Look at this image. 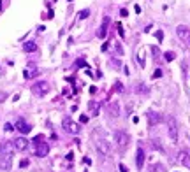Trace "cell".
<instances>
[{
    "label": "cell",
    "instance_id": "1",
    "mask_svg": "<svg viewBox=\"0 0 190 172\" xmlns=\"http://www.w3.org/2000/svg\"><path fill=\"white\" fill-rule=\"evenodd\" d=\"M167 134H169L173 142H178V121L173 116L167 118Z\"/></svg>",
    "mask_w": 190,
    "mask_h": 172
},
{
    "label": "cell",
    "instance_id": "2",
    "mask_svg": "<svg viewBox=\"0 0 190 172\" xmlns=\"http://www.w3.org/2000/svg\"><path fill=\"white\" fill-rule=\"evenodd\" d=\"M62 127H63V130H65V132H69V134H72V135L79 134V130H81L79 123L72 121L70 118H63V121H62Z\"/></svg>",
    "mask_w": 190,
    "mask_h": 172
},
{
    "label": "cell",
    "instance_id": "3",
    "mask_svg": "<svg viewBox=\"0 0 190 172\" xmlns=\"http://www.w3.org/2000/svg\"><path fill=\"white\" fill-rule=\"evenodd\" d=\"M176 35H178V39H180L183 44L190 46V28L187 26V25H178V28H176Z\"/></svg>",
    "mask_w": 190,
    "mask_h": 172
},
{
    "label": "cell",
    "instance_id": "4",
    "mask_svg": "<svg viewBox=\"0 0 190 172\" xmlns=\"http://www.w3.org/2000/svg\"><path fill=\"white\" fill-rule=\"evenodd\" d=\"M32 91H33V95H37V97H44V95L49 91V84H48L46 81H39V83H35V84L32 86Z\"/></svg>",
    "mask_w": 190,
    "mask_h": 172
},
{
    "label": "cell",
    "instance_id": "5",
    "mask_svg": "<svg viewBox=\"0 0 190 172\" xmlns=\"http://www.w3.org/2000/svg\"><path fill=\"white\" fill-rule=\"evenodd\" d=\"M95 146H97V151H99L100 155H104V156H107V155H111V153H113L111 144H109L107 141H104V139H99Z\"/></svg>",
    "mask_w": 190,
    "mask_h": 172
},
{
    "label": "cell",
    "instance_id": "6",
    "mask_svg": "<svg viewBox=\"0 0 190 172\" xmlns=\"http://www.w3.org/2000/svg\"><path fill=\"white\" fill-rule=\"evenodd\" d=\"M129 141H130V137H129L125 132H122V130L115 132V142H116L120 148H125V146L129 144Z\"/></svg>",
    "mask_w": 190,
    "mask_h": 172
},
{
    "label": "cell",
    "instance_id": "7",
    "mask_svg": "<svg viewBox=\"0 0 190 172\" xmlns=\"http://www.w3.org/2000/svg\"><path fill=\"white\" fill-rule=\"evenodd\" d=\"M12 167V155L11 153H2L0 156V169L2 171H11Z\"/></svg>",
    "mask_w": 190,
    "mask_h": 172
},
{
    "label": "cell",
    "instance_id": "8",
    "mask_svg": "<svg viewBox=\"0 0 190 172\" xmlns=\"http://www.w3.org/2000/svg\"><path fill=\"white\" fill-rule=\"evenodd\" d=\"M48 153H49L48 142H37V144H35V156L44 158V156H48Z\"/></svg>",
    "mask_w": 190,
    "mask_h": 172
},
{
    "label": "cell",
    "instance_id": "9",
    "mask_svg": "<svg viewBox=\"0 0 190 172\" xmlns=\"http://www.w3.org/2000/svg\"><path fill=\"white\" fill-rule=\"evenodd\" d=\"M107 113L113 116V118H118L120 116V102L118 100H111L107 104Z\"/></svg>",
    "mask_w": 190,
    "mask_h": 172
},
{
    "label": "cell",
    "instance_id": "10",
    "mask_svg": "<svg viewBox=\"0 0 190 172\" xmlns=\"http://www.w3.org/2000/svg\"><path fill=\"white\" fill-rule=\"evenodd\" d=\"M178 160H180V164H181L183 167L190 169V151H187V149L180 151V155H178Z\"/></svg>",
    "mask_w": 190,
    "mask_h": 172
},
{
    "label": "cell",
    "instance_id": "11",
    "mask_svg": "<svg viewBox=\"0 0 190 172\" xmlns=\"http://www.w3.org/2000/svg\"><path fill=\"white\" fill-rule=\"evenodd\" d=\"M162 120H164V116H162V114H159V113H148V125H150V127L159 125Z\"/></svg>",
    "mask_w": 190,
    "mask_h": 172
},
{
    "label": "cell",
    "instance_id": "12",
    "mask_svg": "<svg viewBox=\"0 0 190 172\" xmlns=\"http://www.w3.org/2000/svg\"><path fill=\"white\" fill-rule=\"evenodd\" d=\"M12 146H14V149H18V151H25V149L28 148V141H26L25 137H18L16 141H12Z\"/></svg>",
    "mask_w": 190,
    "mask_h": 172
},
{
    "label": "cell",
    "instance_id": "13",
    "mask_svg": "<svg viewBox=\"0 0 190 172\" xmlns=\"http://www.w3.org/2000/svg\"><path fill=\"white\" fill-rule=\"evenodd\" d=\"M16 128H18V130L21 132V134H28V132L32 130V127H30V125H28V123H26L25 120H21V118H19L18 121H16Z\"/></svg>",
    "mask_w": 190,
    "mask_h": 172
},
{
    "label": "cell",
    "instance_id": "14",
    "mask_svg": "<svg viewBox=\"0 0 190 172\" xmlns=\"http://www.w3.org/2000/svg\"><path fill=\"white\" fill-rule=\"evenodd\" d=\"M136 164H137V169H139V171H141L143 165H144V151H143L141 146L137 148V153H136Z\"/></svg>",
    "mask_w": 190,
    "mask_h": 172
},
{
    "label": "cell",
    "instance_id": "15",
    "mask_svg": "<svg viewBox=\"0 0 190 172\" xmlns=\"http://www.w3.org/2000/svg\"><path fill=\"white\" fill-rule=\"evenodd\" d=\"M107 25H109V18H104V21H102V26H100V28H99V32H97V37H99V39H104V37H106Z\"/></svg>",
    "mask_w": 190,
    "mask_h": 172
},
{
    "label": "cell",
    "instance_id": "16",
    "mask_svg": "<svg viewBox=\"0 0 190 172\" xmlns=\"http://www.w3.org/2000/svg\"><path fill=\"white\" fill-rule=\"evenodd\" d=\"M152 53H153V60H155L157 63H160V62L164 60V55L159 51V47H157V46H152Z\"/></svg>",
    "mask_w": 190,
    "mask_h": 172
},
{
    "label": "cell",
    "instance_id": "17",
    "mask_svg": "<svg viewBox=\"0 0 190 172\" xmlns=\"http://www.w3.org/2000/svg\"><path fill=\"white\" fill-rule=\"evenodd\" d=\"M35 49H37V44H35L33 40H28V42L23 44V51H25V53H32V51H35Z\"/></svg>",
    "mask_w": 190,
    "mask_h": 172
},
{
    "label": "cell",
    "instance_id": "18",
    "mask_svg": "<svg viewBox=\"0 0 190 172\" xmlns=\"http://www.w3.org/2000/svg\"><path fill=\"white\" fill-rule=\"evenodd\" d=\"M2 153H11V142H0V155Z\"/></svg>",
    "mask_w": 190,
    "mask_h": 172
},
{
    "label": "cell",
    "instance_id": "19",
    "mask_svg": "<svg viewBox=\"0 0 190 172\" xmlns=\"http://www.w3.org/2000/svg\"><path fill=\"white\" fill-rule=\"evenodd\" d=\"M88 107H90V111L93 113V116H97V114H99V102H90V104H88Z\"/></svg>",
    "mask_w": 190,
    "mask_h": 172
},
{
    "label": "cell",
    "instance_id": "20",
    "mask_svg": "<svg viewBox=\"0 0 190 172\" xmlns=\"http://www.w3.org/2000/svg\"><path fill=\"white\" fill-rule=\"evenodd\" d=\"M150 144H152V148H153V149H157V151H164V148L160 146V141L153 139V141H150Z\"/></svg>",
    "mask_w": 190,
    "mask_h": 172
},
{
    "label": "cell",
    "instance_id": "21",
    "mask_svg": "<svg viewBox=\"0 0 190 172\" xmlns=\"http://www.w3.org/2000/svg\"><path fill=\"white\" fill-rule=\"evenodd\" d=\"M78 16H79V19H86V18L90 16V11H88V9H83V11H79Z\"/></svg>",
    "mask_w": 190,
    "mask_h": 172
},
{
    "label": "cell",
    "instance_id": "22",
    "mask_svg": "<svg viewBox=\"0 0 190 172\" xmlns=\"http://www.w3.org/2000/svg\"><path fill=\"white\" fill-rule=\"evenodd\" d=\"M164 58H166L167 62H173V60L176 58V55H174L173 51H167V53H164Z\"/></svg>",
    "mask_w": 190,
    "mask_h": 172
},
{
    "label": "cell",
    "instance_id": "23",
    "mask_svg": "<svg viewBox=\"0 0 190 172\" xmlns=\"http://www.w3.org/2000/svg\"><path fill=\"white\" fill-rule=\"evenodd\" d=\"M162 76H164V72H162V69H157V70L153 72V76H152V77H153V79H159V77H162Z\"/></svg>",
    "mask_w": 190,
    "mask_h": 172
},
{
    "label": "cell",
    "instance_id": "24",
    "mask_svg": "<svg viewBox=\"0 0 190 172\" xmlns=\"http://www.w3.org/2000/svg\"><path fill=\"white\" fill-rule=\"evenodd\" d=\"M4 130H5V132H12V130H14V127H12L11 123H5V125H4Z\"/></svg>",
    "mask_w": 190,
    "mask_h": 172
},
{
    "label": "cell",
    "instance_id": "25",
    "mask_svg": "<svg viewBox=\"0 0 190 172\" xmlns=\"http://www.w3.org/2000/svg\"><path fill=\"white\" fill-rule=\"evenodd\" d=\"M115 86H116V88H115L116 91H123V84H122V83H118V81H116V83H115Z\"/></svg>",
    "mask_w": 190,
    "mask_h": 172
},
{
    "label": "cell",
    "instance_id": "26",
    "mask_svg": "<svg viewBox=\"0 0 190 172\" xmlns=\"http://www.w3.org/2000/svg\"><path fill=\"white\" fill-rule=\"evenodd\" d=\"M116 28H118V33H120V35L123 37V26H122V25L118 23V25H116Z\"/></svg>",
    "mask_w": 190,
    "mask_h": 172
},
{
    "label": "cell",
    "instance_id": "27",
    "mask_svg": "<svg viewBox=\"0 0 190 172\" xmlns=\"http://www.w3.org/2000/svg\"><path fill=\"white\" fill-rule=\"evenodd\" d=\"M155 37H157V39H159V40H162V39H164V33H162V32H160V30H159V32H157V33H155Z\"/></svg>",
    "mask_w": 190,
    "mask_h": 172
},
{
    "label": "cell",
    "instance_id": "28",
    "mask_svg": "<svg viewBox=\"0 0 190 172\" xmlns=\"http://www.w3.org/2000/svg\"><path fill=\"white\" fill-rule=\"evenodd\" d=\"M76 65H78V67H85L86 63H85V60H78V62H76Z\"/></svg>",
    "mask_w": 190,
    "mask_h": 172
},
{
    "label": "cell",
    "instance_id": "29",
    "mask_svg": "<svg viewBox=\"0 0 190 172\" xmlns=\"http://www.w3.org/2000/svg\"><path fill=\"white\" fill-rule=\"evenodd\" d=\"M111 63H113V65H115V67H122V63H120V62H118V60H116V58H113V62H111Z\"/></svg>",
    "mask_w": 190,
    "mask_h": 172
},
{
    "label": "cell",
    "instance_id": "30",
    "mask_svg": "<svg viewBox=\"0 0 190 172\" xmlns=\"http://www.w3.org/2000/svg\"><path fill=\"white\" fill-rule=\"evenodd\" d=\"M79 121H81V123H88V116H81Z\"/></svg>",
    "mask_w": 190,
    "mask_h": 172
},
{
    "label": "cell",
    "instance_id": "31",
    "mask_svg": "<svg viewBox=\"0 0 190 172\" xmlns=\"http://www.w3.org/2000/svg\"><path fill=\"white\" fill-rule=\"evenodd\" d=\"M120 172H129V169H127L125 165H122V164H120Z\"/></svg>",
    "mask_w": 190,
    "mask_h": 172
},
{
    "label": "cell",
    "instance_id": "32",
    "mask_svg": "<svg viewBox=\"0 0 190 172\" xmlns=\"http://www.w3.org/2000/svg\"><path fill=\"white\" fill-rule=\"evenodd\" d=\"M120 14H122V18H125L129 12H127V9H122V11H120Z\"/></svg>",
    "mask_w": 190,
    "mask_h": 172
},
{
    "label": "cell",
    "instance_id": "33",
    "mask_svg": "<svg viewBox=\"0 0 190 172\" xmlns=\"http://www.w3.org/2000/svg\"><path fill=\"white\" fill-rule=\"evenodd\" d=\"M19 165H21V167H26V165H28V160H21V164H19Z\"/></svg>",
    "mask_w": 190,
    "mask_h": 172
},
{
    "label": "cell",
    "instance_id": "34",
    "mask_svg": "<svg viewBox=\"0 0 190 172\" xmlns=\"http://www.w3.org/2000/svg\"><path fill=\"white\" fill-rule=\"evenodd\" d=\"M0 11H2V0H0Z\"/></svg>",
    "mask_w": 190,
    "mask_h": 172
}]
</instances>
